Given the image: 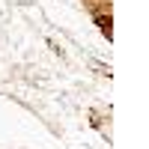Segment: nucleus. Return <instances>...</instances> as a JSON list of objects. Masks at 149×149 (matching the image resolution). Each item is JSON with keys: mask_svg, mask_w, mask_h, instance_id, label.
Returning a JSON list of instances; mask_svg holds the SVG:
<instances>
[{"mask_svg": "<svg viewBox=\"0 0 149 149\" xmlns=\"http://www.w3.org/2000/svg\"><path fill=\"white\" fill-rule=\"evenodd\" d=\"M95 24H98V30L110 39V12H107V15H95Z\"/></svg>", "mask_w": 149, "mask_h": 149, "instance_id": "nucleus-1", "label": "nucleus"}]
</instances>
